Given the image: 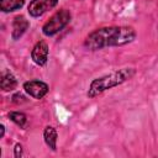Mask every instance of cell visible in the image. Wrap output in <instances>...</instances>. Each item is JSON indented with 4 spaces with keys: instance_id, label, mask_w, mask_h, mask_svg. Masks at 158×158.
<instances>
[{
    "instance_id": "obj_1",
    "label": "cell",
    "mask_w": 158,
    "mask_h": 158,
    "mask_svg": "<svg viewBox=\"0 0 158 158\" xmlns=\"http://www.w3.org/2000/svg\"><path fill=\"white\" fill-rule=\"evenodd\" d=\"M136 38V31L130 26L101 27L89 33L84 41L85 48L90 51L111 46H125Z\"/></svg>"
},
{
    "instance_id": "obj_2",
    "label": "cell",
    "mask_w": 158,
    "mask_h": 158,
    "mask_svg": "<svg viewBox=\"0 0 158 158\" xmlns=\"http://www.w3.org/2000/svg\"><path fill=\"white\" fill-rule=\"evenodd\" d=\"M133 75H135V69L133 68H122V69L112 72L107 75L96 78L90 83V86H89V90H88V96L89 98H95V96L100 95L101 93H104L109 89H112L115 86L121 85L122 83L131 79Z\"/></svg>"
},
{
    "instance_id": "obj_3",
    "label": "cell",
    "mask_w": 158,
    "mask_h": 158,
    "mask_svg": "<svg viewBox=\"0 0 158 158\" xmlns=\"http://www.w3.org/2000/svg\"><path fill=\"white\" fill-rule=\"evenodd\" d=\"M70 21V12L65 9L59 10L58 12H56L42 27V32L46 36H54L56 33H58L59 31H62L68 22Z\"/></svg>"
},
{
    "instance_id": "obj_4",
    "label": "cell",
    "mask_w": 158,
    "mask_h": 158,
    "mask_svg": "<svg viewBox=\"0 0 158 158\" xmlns=\"http://www.w3.org/2000/svg\"><path fill=\"white\" fill-rule=\"evenodd\" d=\"M58 0H32L28 5V14L33 17L42 16L57 5Z\"/></svg>"
},
{
    "instance_id": "obj_5",
    "label": "cell",
    "mask_w": 158,
    "mask_h": 158,
    "mask_svg": "<svg viewBox=\"0 0 158 158\" xmlns=\"http://www.w3.org/2000/svg\"><path fill=\"white\" fill-rule=\"evenodd\" d=\"M25 91L33 99H42L48 93V85L41 80H30L23 84Z\"/></svg>"
},
{
    "instance_id": "obj_6",
    "label": "cell",
    "mask_w": 158,
    "mask_h": 158,
    "mask_svg": "<svg viewBox=\"0 0 158 158\" xmlns=\"http://www.w3.org/2000/svg\"><path fill=\"white\" fill-rule=\"evenodd\" d=\"M31 58L37 65H44L48 59V46L44 41H40L35 44L31 52Z\"/></svg>"
},
{
    "instance_id": "obj_7",
    "label": "cell",
    "mask_w": 158,
    "mask_h": 158,
    "mask_svg": "<svg viewBox=\"0 0 158 158\" xmlns=\"http://www.w3.org/2000/svg\"><path fill=\"white\" fill-rule=\"evenodd\" d=\"M28 26H30V22H28V20H26V17L16 16L14 19V21H12V33H11L12 38L14 40H19L26 32Z\"/></svg>"
},
{
    "instance_id": "obj_8",
    "label": "cell",
    "mask_w": 158,
    "mask_h": 158,
    "mask_svg": "<svg viewBox=\"0 0 158 158\" xmlns=\"http://www.w3.org/2000/svg\"><path fill=\"white\" fill-rule=\"evenodd\" d=\"M0 86L4 91H11L17 86V80L12 75L11 72L5 70L1 73V79H0Z\"/></svg>"
},
{
    "instance_id": "obj_9",
    "label": "cell",
    "mask_w": 158,
    "mask_h": 158,
    "mask_svg": "<svg viewBox=\"0 0 158 158\" xmlns=\"http://www.w3.org/2000/svg\"><path fill=\"white\" fill-rule=\"evenodd\" d=\"M43 138L46 144L52 149L56 151L57 148V131L52 126H47L43 131Z\"/></svg>"
},
{
    "instance_id": "obj_10",
    "label": "cell",
    "mask_w": 158,
    "mask_h": 158,
    "mask_svg": "<svg viewBox=\"0 0 158 158\" xmlns=\"http://www.w3.org/2000/svg\"><path fill=\"white\" fill-rule=\"evenodd\" d=\"M25 0H0V9L4 12L19 10L23 6Z\"/></svg>"
},
{
    "instance_id": "obj_11",
    "label": "cell",
    "mask_w": 158,
    "mask_h": 158,
    "mask_svg": "<svg viewBox=\"0 0 158 158\" xmlns=\"http://www.w3.org/2000/svg\"><path fill=\"white\" fill-rule=\"evenodd\" d=\"M9 118H10L14 123H16L17 126H20V127H25V126H26V122H27L26 115H25L23 112H19V111H12V112H10V114H9Z\"/></svg>"
},
{
    "instance_id": "obj_12",
    "label": "cell",
    "mask_w": 158,
    "mask_h": 158,
    "mask_svg": "<svg viewBox=\"0 0 158 158\" xmlns=\"http://www.w3.org/2000/svg\"><path fill=\"white\" fill-rule=\"evenodd\" d=\"M12 101L16 102V104H21V102L25 101V98H23V95H21V94H16V95L12 96Z\"/></svg>"
},
{
    "instance_id": "obj_13",
    "label": "cell",
    "mask_w": 158,
    "mask_h": 158,
    "mask_svg": "<svg viewBox=\"0 0 158 158\" xmlns=\"http://www.w3.org/2000/svg\"><path fill=\"white\" fill-rule=\"evenodd\" d=\"M21 156H22V146L20 143H17L15 146V157L16 158H20Z\"/></svg>"
}]
</instances>
